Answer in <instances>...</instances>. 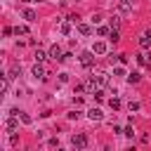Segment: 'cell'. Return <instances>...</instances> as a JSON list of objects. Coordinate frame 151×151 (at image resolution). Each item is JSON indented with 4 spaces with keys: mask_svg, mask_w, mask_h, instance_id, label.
Segmentation results:
<instances>
[{
    "mask_svg": "<svg viewBox=\"0 0 151 151\" xmlns=\"http://www.w3.org/2000/svg\"><path fill=\"white\" fill-rule=\"evenodd\" d=\"M71 144H73L76 149H85V146H87V137H85V134H73V137H71Z\"/></svg>",
    "mask_w": 151,
    "mask_h": 151,
    "instance_id": "cell-1",
    "label": "cell"
},
{
    "mask_svg": "<svg viewBox=\"0 0 151 151\" xmlns=\"http://www.w3.org/2000/svg\"><path fill=\"white\" fill-rule=\"evenodd\" d=\"M80 64H83L85 68H92V64H94V57H92V52H83V54H80Z\"/></svg>",
    "mask_w": 151,
    "mask_h": 151,
    "instance_id": "cell-2",
    "label": "cell"
},
{
    "mask_svg": "<svg viewBox=\"0 0 151 151\" xmlns=\"http://www.w3.org/2000/svg\"><path fill=\"white\" fill-rule=\"evenodd\" d=\"M50 57H52V59H57V61H61V59H64L61 47H59V45H52V47H50Z\"/></svg>",
    "mask_w": 151,
    "mask_h": 151,
    "instance_id": "cell-3",
    "label": "cell"
},
{
    "mask_svg": "<svg viewBox=\"0 0 151 151\" xmlns=\"http://www.w3.org/2000/svg\"><path fill=\"white\" fill-rule=\"evenodd\" d=\"M33 76H35V78H40V80H45V78H47V76H45V68H42L40 64H35V66H33Z\"/></svg>",
    "mask_w": 151,
    "mask_h": 151,
    "instance_id": "cell-4",
    "label": "cell"
},
{
    "mask_svg": "<svg viewBox=\"0 0 151 151\" xmlns=\"http://www.w3.org/2000/svg\"><path fill=\"white\" fill-rule=\"evenodd\" d=\"M139 45L146 50V47H151V33H144L142 38H139Z\"/></svg>",
    "mask_w": 151,
    "mask_h": 151,
    "instance_id": "cell-5",
    "label": "cell"
},
{
    "mask_svg": "<svg viewBox=\"0 0 151 151\" xmlns=\"http://www.w3.org/2000/svg\"><path fill=\"white\" fill-rule=\"evenodd\" d=\"M92 80L101 87V85H106V73H97V76H92Z\"/></svg>",
    "mask_w": 151,
    "mask_h": 151,
    "instance_id": "cell-6",
    "label": "cell"
},
{
    "mask_svg": "<svg viewBox=\"0 0 151 151\" xmlns=\"http://www.w3.org/2000/svg\"><path fill=\"white\" fill-rule=\"evenodd\" d=\"M78 31H80L83 35H90V33H92V28H90L87 24H78Z\"/></svg>",
    "mask_w": 151,
    "mask_h": 151,
    "instance_id": "cell-7",
    "label": "cell"
},
{
    "mask_svg": "<svg viewBox=\"0 0 151 151\" xmlns=\"http://www.w3.org/2000/svg\"><path fill=\"white\" fill-rule=\"evenodd\" d=\"M90 118L92 120H101V111L99 109H90Z\"/></svg>",
    "mask_w": 151,
    "mask_h": 151,
    "instance_id": "cell-8",
    "label": "cell"
},
{
    "mask_svg": "<svg viewBox=\"0 0 151 151\" xmlns=\"http://www.w3.org/2000/svg\"><path fill=\"white\" fill-rule=\"evenodd\" d=\"M35 17H38V14H35L33 9H26V12H24V19H28V21H35Z\"/></svg>",
    "mask_w": 151,
    "mask_h": 151,
    "instance_id": "cell-9",
    "label": "cell"
},
{
    "mask_svg": "<svg viewBox=\"0 0 151 151\" xmlns=\"http://www.w3.org/2000/svg\"><path fill=\"white\" fill-rule=\"evenodd\" d=\"M109 35H111V38H109L111 42H118V40H120V33H118V28H113V31H111Z\"/></svg>",
    "mask_w": 151,
    "mask_h": 151,
    "instance_id": "cell-10",
    "label": "cell"
},
{
    "mask_svg": "<svg viewBox=\"0 0 151 151\" xmlns=\"http://www.w3.org/2000/svg\"><path fill=\"white\" fill-rule=\"evenodd\" d=\"M94 52H97V54H104V52H106V45H104V42H94Z\"/></svg>",
    "mask_w": 151,
    "mask_h": 151,
    "instance_id": "cell-11",
    "label": "cell"
},
{
    "mask_svg": "<svg viewBox=\"0 0 151 151\" xmlns=\"http://www.w3.org/2000/svg\"><path fill=\"white\" fill-rule=\"evenodd\" d=\"M14 130H17V120H14V116H12V118L7 120V132H14Z\"/></svg>",
    "mask_w": 151,
    "mask_h": 151,
    "instance_id": "cell-12",
    "label": "cell"
},
{
    "mask_svg": "<svg viewBox=\"0 0 151 151\" xmlns=\"http://www.w3.org/2000/svg\"><path fill=\"white\" fill-rule=\"evenodd\" d=\"M130 9H132L130 0H123V2H120V12H130Z\"/></svg>",
    "mask_w": 151,
    "mask_h": 151,
    "instance_id": "cell-13",
    "label": "cell"
},
{
    "mask_svg": "<svg viewBox=\"0 0 151 151\" xmlns=\"http://www.w3.org/2000/svg\"><path fill=\"white\" fill-rule=\"evenodd\" d=\"M14 33H17V35H26V33H28V28H26V26H17V28H14Z\"/></svg>",
    "mask_w": 151,
    "mask_h": 151,
    "instance_id": "cell-14",
    "label": "cell"
},
{
    "mask_svg": "<svg viewBox=\"0 0 151 151\" xmlns=\"http://www.w3.org/2000/svg\"><path fill=\"white\" fill-rule=\"evenodd\" d=\"M109 106H111L113 111H118V109H120V101H118V99H109Z\"/></svg>",
    "mask_w": 151,
    "mask_h": 151,
    "instance_id": "cell-15",
    "label": "cell"
},
{
    "mask_svg": "<svg viewBox=\"0 0 151 151\" xmlns=\"http://www.w3.org/2000/svg\"><path fill=\"white\" fill-rule=\"evenodd\" d=\"M120 26V17H111V28H118Z\"/></svg>",
    "mask_w": 151,
    "mask_h": 151,
    "instance_id": "cell-16",
    "label": "cell"
},
{
    "mask_svg": "<svg viewBox=\"0 0 151 151\" xmlns=\"http://www.w3.org/2000/svg\"><path fill=\"white\" fill-rule=\"evenodd\" d=\"M71 24H73V21H64V24H61V33H68V31H71Z\"/></svg>",
    "mask_w": 151,
    "mask_h": 151,
    "instance_id": "cell-17",
    "label": "cell"
},
{
    "mask_svg": "<svg viewBox=\"0 0 151 151\" xmlns=\"http://www.w3.org/2000/svg\"><path fill=\"white\" fill-rule=\"evenodd\" d=\"M127 83H132V85H134V83H139V73H132V76H127Z\"/></svg>",
    "mask_w": 151,
    "mask_h": 151,
    "instance_id": "cell-18",
    "label": "cell"
},
{
    "mask_svg": "<svg viewBox=\"0 0 151 151\" xmlns=\"http://www.w3.org/2000/svg\"><path fill=\"white\" fill-rule=\"evenodd\" d=\"M45 59V52H40V50H35V61H42Z\"/></svg>",
    "mask_w": 151,
    "mask_h": 151,
    "instance_id": "cell-19",
    "label": "cell"
},
{
    "mask_svg": "<svg viewBox=\"0 0 151 151\" xmlns=\"http://www.w3.org/2000/svg\"><path fill=\"white\" fill-rule=\"evenodd\" d=\"M94 97H97L99 101H104V97H106V94H104V90H97V92H94Z\"/></svg>",
    "mask_w": 151,
    "mask_h": 151,
    "instance_id": "cell-20",
    "label": "cell"
},
{
    "mask_svg": "<svg viewBox=\"0 0 151 151\" xmlns=\"http://www.w3.org/2000/svg\"><path fill=\"white\" fill-rule=\"evenodd\" d=\"M68 21H73V24H78V21H80V17H78V14H68Z\"/></svg>",
    "mask_w": 151,
    "mask_h": 151,
    "instance_id": "cell-21",
    "label": "cell"
},
{
    "mask_svg": "<svg viewBox=\"0 0 151 151\" xmlns=\"http://www.w3.org/2000/svg\"><path fill=\"white\" fill-rule=\"evenodd\" d=\"M130 111H139V101H130Z\"/></svg>",
    "mask_w": 151,
    "mask_h": 151,
    "instance_id": "cell-22",
    "label": "cell"
},
{
    "mask_svg": "<svg viewBox=\"0 0 151 151\" xmlns=\"http://www.w3.org/2000/svg\"><path fill=\"white\" fill-rule=\"evenodd\" d=\"M68 118H71V120H78V118H80V113H78V111H71V113H68Z\"/></svg>",
    "mask_w": 151,
    "mask_h": 151,
    "instance_id": "cell-23",
    "label": "cell"
},
{
    "mask_svg": "<svg viewBox=\"0 0 151 151\" xmlns=\"http://www.w3.org/2000/svg\"><path fill=\"white\" fill-rule=\"evenodd\" d=\"M19 116H21V120H24V123H31V116H26V113H24V111H21V113H19Z\"/></svg>",
    "mask_w": 151,
    "mask_h": 151,
    "instance_id": "cell-24",
    "label": "cell"
}]
</instances>
